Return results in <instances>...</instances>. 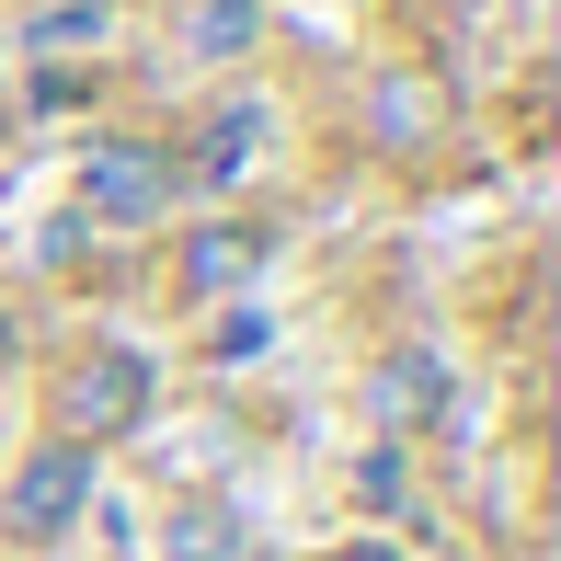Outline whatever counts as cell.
Instances as JSON below:
<instances>
[{"label": "cell", "mask_w": 561, "mask_h": 561, "mask_svg": "<svg viewBox=\"0 0 561 561\" xmlns=\"http://www.w3.org/2000/svg\"><path fill=\"white\" fill-rule=\"evenodd\" d=\"M149 390H161V378H149L138 344H81L58 378H46V436L104 458V447H126L149 424Z\"/></svg>", "instance_id": "1"}, {"label": "cell", "mask_w": 561, "mask_h": 561, "mask_svg": "<svg viewBox=\"0 0 561 561\" xmlns=\"http://www.w3.org/2000/svg\"><path fill=\"white\" fill-rule=\"evenodd\" d=\"M184 195H195V172L172 138H126L115 126V138L81 149V218H104V229H161Z\"/></svg>", "instance_id": "2"}, {"label": "cell", "mask_w": 561, "mask_h": 561, "mask_svg": "<svg viewBox=\"0 0 561 561\" xmlns=\"http://www.w3.org/2000/svg\"><path fill=\"white\" fill-rule=\"evenodd\" d=\"M92 481H104V458L92 447H23L12 458V481H0V527H12L23 550H46V539H69V527L92 516Z\"/></svg>", "instance_id": "3"}, {"label": "cell", "mask_w": 561, "mask_h": 561, "mask_svg": "<svg viewBox=\"0 0 561 561\" xmlns=\"http://www.w3.org/2000/svg\"><path fill=\"white\" fill-rule=\"evenodd\" d=\"M275 252H287V229H275V218H195V229H184V264H172V287L207 310V298H241Z\"/></svg>", "instance_id": "4"}, {"label": "cell", "mask_w": 561, "mask_h": 561, "mask_svg": "<svg viewBox=\"0 0 561 561\" xmlns=\"http://www.w3.org/2000/svg\"><path fill=\"white\" fill-rule=\"evenodd\" d=\"M447 401H458V390H447V355H436V344H390V355L367 367V424H378V447L436 436Z\"/></svg>", "instance_id": "5"}, {"label": "cell", "mask_w": 561, "mask_h": 561, "mask_svg": "<svg viewBox=\"0 0 561 561\" xmlns=\"http://www.w3.org/2000/svg\"><path fill=\"white\" fill-rule=\"evenodd\" d=\"M458 126V92L436 81V69H378V92H367V138L390 149V161H424Z\"/></svg>", "instance_id": "6"}, {"label": "cell", "mask_w": 561, "mask_h": 561, "mask_svg": "<svg viewBox=\"0 0 561 561\" xmlns=\"http://www.w3.org/2000/svg\"><path fill=\"white\" fill-rule=\"evenodd\" d=\"M252 149H264V115L229 104V115H207V138L184 149V172H195V184H229V172H252Z\"/></svg>", "instance_id": "7"}, {"label": "cell", "mask_w": 561, "mask_h": 561, "mask_svg": "<svg viewBox=\"0 0 561 561\" xmlns=\"http://www.w3.org/2000/svg\"><path fill=\"white\" fill-rule=\"evenodd\" d=\"M252 35H264L252 0H195V12H184V46H195V58H241Z\"/></svg>", "instance_id": "8"}, {"label": "cell", "mask_w": 561, "mask_h": 561, "mask_svg": "<svg viewBox=\"0 0 561 561\" xmlns=\"http://www.w3.org/2000/svg\"><path fill=\"white\" fill-rule=\"evenodd\" d=\"M172 561H229V516H218V504H184V527H172Z\"/></svg>", "instance_id": "9"}, {"label": "cell", "mask_w": 561, "mask_h": 561, "mask_svg": "<svg viewBox=\"0 0 561 561\" xmlns=\"http://www.w3.org/2000/svg\"><path fill=\"white\" fill-rule=\"evenodd\" d=\"M355 481H367V504H401V447H367V470H355Z\"/></svg>", "instance_id": "10"}, {"label": "cell", "mask_w": 561, "mask_h": 561, "mask_svg": "<svg viewBox=\"0 0 561 561\" xmlns=\"http://www.w3.org/2000/svg\"><path fill=\"white\" fill-rule=\"evenodd\" d=\"M321 561H413V550H390V539H344V550H321Z\"/></svg>", "instance_id": "11"}, {"label": "cell", "mask_w": 561, "mask_h": 561, "mask_svg": "<svg viewBox=\"0 0 561 561\" xmlns=\"http://www.w3.org/2000/svg\"><path fill=\"white\" fill-rule=\"evenodd\" d=\"M424 12H447V23H481V12H493V0H424Z\"/></svg>", "instance_id": "12"}]
</instances>
